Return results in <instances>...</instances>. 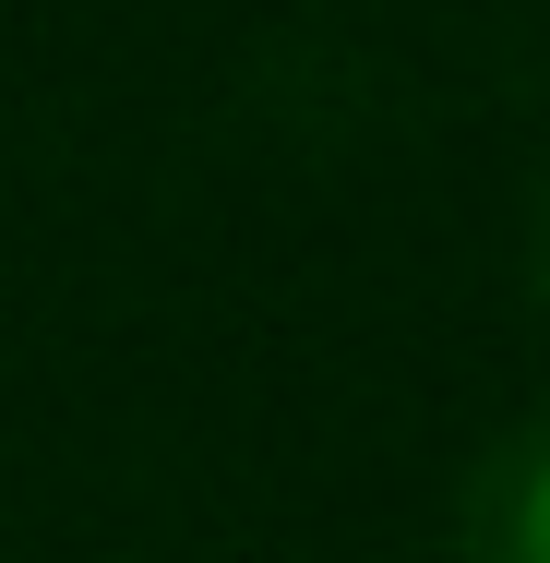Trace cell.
I'll return each mask as SVG.
<instances>
[{
	"label": "cell",
	"mask_w": 550,
	"mask_h": 563,
	"mask_svg": "<svg viewBox=\"0 0 550 563\" xmlns=\"http://www.w3.org/2000/svg\"><path fill=\"white\" fill-rule=\"evenodd\" d=\"M539 288H550V217H539Z\"/></svg>",
	"instance_id": "2"
},
{
	"label": "cell",
	"mask_w": 550,
	"mask_h": 563,
	"mask_svg": "<svg viewBox=\"0 0 550 563\" xmlns=\"http://www.w3.org/2000/svg\"><path fill=\"white\" fill-rule=\"evenodd\" d=\"M467 552L479 563H550V420H527L515 444L479 467V492H467Z\"/></svg>",
	"instance_id": "1"
}]
</instances>
